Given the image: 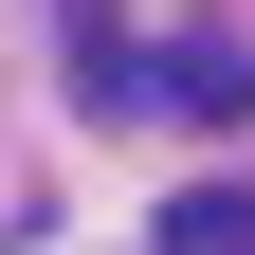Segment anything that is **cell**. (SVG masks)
Returning <instances> with one entry per match:
<instances>
[{"label": "cell", "instance_id": "cell-1", "mask_svg": "<svg viewBox=\"0 0 255 255\" xmlns=\"http://www.w3.org/2000/svg\"><path fill=\"white\" fill-rule=\"evenodd\" d=\"M164 255H255V201H237V182H182V201H164Z\"/></svg>", "mask_w": 255, "mask_h": 255}]
</instances>
